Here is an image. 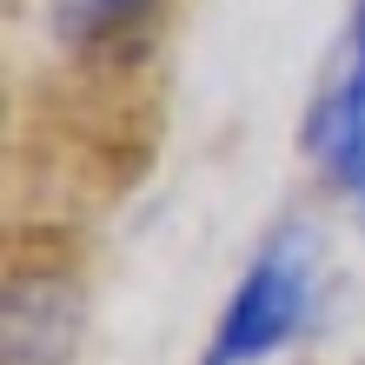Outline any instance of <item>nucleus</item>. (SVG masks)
<instances>
[{"instance_id": "obj_1", "label": "nucleus", "mask_w": 365, "mask_h": 365, "mask_svg": "<svg viewBox=\"0 0 365 365\" xmlns=\"http://www.w3.org/2000/svg\"><path fill=\"white\" fill-rule=\"evenodd\" d=\"M319 306V226L312 220H279L232 286L220 326L206 339L200 365H259L279 346H292L312 326Z\"/></svg>"}, {"instance_id": "obj_2", "label": "nucleus", "mask_w": 365, "mask_h": 365, "mask_svg": "<svg viewBox=\"0 0 365 365\" xmlns=\"http://www.w3.org/2000/svg\"><path fill=\"white\" fill-rule=\"evenodd\" d=\"M306 160L332 186L365 192V7L352 14L346 40H339V60L306 113Z\"/></svg>"}, {"instance_id": "obj_3", "label": "nucleus", "mask_w": 365, "mask_h": 365, "mask_svg": "<svg viewBox=\"0 0 365 365\" xmlns=\"http://www.w3.org/2000/svg\"><path fill=\"white\" fill-rule=\"evenodd\" d=\"M80 332V299L67 286L27 279L7 292V365H67Z\"/></svg>"}, {"instance_id": "obj_4", "label": "nucleus", "mask_w": 365, "mask_h": 365, "mask_svg": "<svg viewBox=\"0 0 365 365\" xmlns=\"http://www.w3.org/2000/svg\"><path fill=\"white\" fill-rule=\"evenodd\" d=\"M153 14V0H47V20L67 47H106V40L133 34Z\"/></svg>"}, {"instance_id": "obj_5", "label": "nucleus", "mask_w": 365, "mask_h": 365, "mask_svg": "<svg viewBox=\"0 0 365 365\" xmlns=\"http://www.w3.org/2000/svg\"><path fill=\"white\" fill-rule=\"evenodd\" d=\"M359 7H365V0H359Z\"/></svg>"}, {"instance_id": "obj_6", "label": "nucleus", "mask_w": 365, "mask_h": 365, "mask_svg": "<svg viewBox=\"0 0 365 365\" xmlns=\"http://www.w3.org/2000/svg\"><path fill=\"white\" fill-rule=\"evenodd\" d=\"M359 200H365V192H359Z\"/></svg>"}]
</instances>
